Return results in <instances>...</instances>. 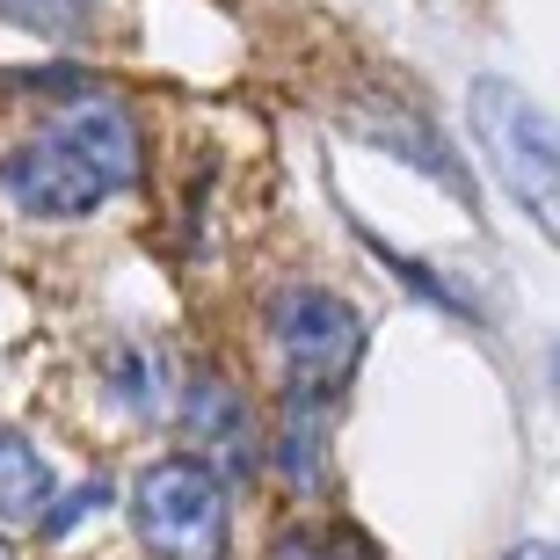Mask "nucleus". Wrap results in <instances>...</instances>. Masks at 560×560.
I'll return each mask as SVG.
<instances>
[{"mask_svg": "<svg viewBox=\"0 0 560 560\" xmlns=\"http://www.w3.org/2000/svg\"><path fill=\"white\" fill-rule=\"evenodd\" d=\"M51 510V466L22 430H0V524H37Z\"/></svg>", "mask_w": 560, "mask_h": 560, "instance_id": "obj_6", "label": "nucleus"}, {"mask_svg": "<svg viewBox=\"0 0 560 560\" xmlns=\"http://www.w3.org/2000/svg\"><path fill=\"white\" fill-rule=\"evenodd\" d=\"M466 117H474V139L488 153V167L502 175V189L532 211L539 233H553L560 226V125L510 81H474Z\"/></svg>", "mask_w": 560, "mask_h": 560, "instance_id": "obj_2", "label": "nucleus"}, {"mask_svg": "<svg viewBox=\"0 0 560 560\" xmlns=\"http://www.w3.org/2000/svg\"><path fill=\"white\" fill-rule=\"evenodd\" d=\"M0 22H15L30 37H81L95 22V0H0Z\"/></svg>", "mask_w": 560, "mask_h": 560, "instance_id": "obj_8", "label": "nucleus"}, {"mask_svg": "<svg viewBox=\"0 0 560 560\" xmlns=\"http://www.w3.org/2000/svg\"><path fill=\"white\" fill-rule=\"evenodd\" d=\"M51 502H59V495H51ZM103 502H109V480H81V488H73V495H66L59 510H44L37 524H44V532H51V539H66V532H73V524H81V517H95Z\"/></svg>", "mask_w": 560, "mask_h": 560, "instance_id": "obj_11", "label": "nucleus"}, {"mask_svg": "<svg viewBox=\"0 0 560 560\" xmlns=\"http://www.w3.org/2000/svg\"><path fill=\"white\" fill-rule=\"evenodd\" d=\"M270 560H372V546L357 532H335V524H291L270 546Z\"/></svg>", "mask_w": 560, "mask_h": 560, "instance_id": "obj_9", "label": "nucleus"}, {"mask_svg": "<svg viewBox=\"0 0 560 560\" xmlns=\"http://www.w3.org/2000/svg\"><path fill=\"white\" fill-rule=\"evenodd\" d=\"M0 560H15V553H8V546H0Z\"/></svg>", "mask_w": 560, "mask_h": 560, "instance_id": "obj_13", "label": "nucleus"}, {"mask_svg": "<svg viewBox=\"0 0 560 560\" xmlns=\"http://www.w3.org/2000/svg\"><path fill=\"white\" fill-rule=\"evenodd\" d=\"M139 175H145L139 117L103 88H81L59 125H44L15 153H0V197L15 211H30V219H59V226L66 219H95Z\"/></svg>", "mask_w": 560, "mask_h": 560, "instance_id": "obj_1", "label": "nucleus"}, {"mask_svg": "<svg viewBox=\"0 0 560 560\" xmlns=\"http://www.w3.org/2000/svg\"><path fill=\"white\" fill-rule=\"evenodd\" d=\"M131 532L153 560H226L233 502L205 458H153L131 480Z\"/></svg>", "mask_w": 560, "mask_h": 560, "instance_id": "obj_3", "label": "nucleus"}, {"mask_svg": "<svg viewBox=\"0 0 560 560\" xmlns=\"http://www.w3.org/2000/svg\"><path fill=\"white\" fill-rule=\"evenodd\" d=\"M270 342H277V364H284V400L328 408L335 386H342V378L357 372V357H364V313H357L342 291L284 284L270 299Z\"/></svg>", "mask_w": 560, "mask_h": 560, "instance_id": "obj_4", "label": "nucleus"}, {"mask_svg": "<svg viewBox=\"0 0 560 560\" xmlns=\"http://www.w3.org/2000/svg\"><path fill=\"white\" fill-rule=\"evenodd\" d=\"M510 560H560V553H553V546H546V539H532V546H517V553H510Z\"/></svg>", "mask_w": 560, "mask_h": 560, "instance_id": "obj_12", "label": "nucleus"}, {"mask_svg": "<svg viewBox=\"0 0 560 560\" xmlns=\"http://www.w3.org/2000/svg\"><path fill=\"white\" fill-rule=\"evenodd\" d=\"M117 400L125 408H161V357H145V350H117Z\"/></svg>", "mask_w": 560, "mask_h": 560, "instance_id": "obj_10", "label": "nucleus"}, {"mask_svg": "<svg viewBox=\"0 0 560 560\" xmlns=\"http://www.w3.org/2000/svg\"><path fill=\"white\" fill-rule=\"evenodd\" d=\"M183 422H189V436H211V444L226 452V466H248V458H255V444H248V408H241V394H233V378H219V372H197V378H189Z\"/></svg>", "mask_w": 560, "mask_h": 560, "instance_id": "obj_5", "label": "nucleus"}, {"mask_svg": "<svg viewBox=\"0 0 560 560\" xmlns=\"http://www.w3.org/2000/svg\"><path fill=\"white\" fill-rule=\"evenodd\" d=\"M320 452H328V408L313 400H284V430H277L270 458L291 488H320Z\"/></svg>", "mask_w": 560, "mask_h": 560, "instance_id": "obj_7", "label": "nucleus"}]
</instances>
